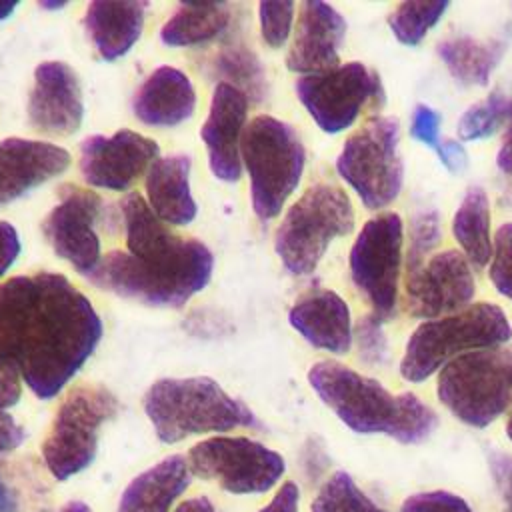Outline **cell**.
<instances>
[{
	"instance_id": "obj_1",
	"label": "cell",
	"mask_w": 512,
	"mask_h": 512,
	"mask_svg": "<svg viewBox=\"0 0 512 512\" xmlns=\"http://www.w3.org/2000/svg\"><path fill=\"white\" fill-rule=\"evenodd\" d=\"M102 332L88 296L62 274L42 270L0 282V368H16L40 400L64 390Z\"/></svg>"
},
{
	"instance_id": "obj_2",
	"label": "cell",
	"mask_w": 512,
	"mask_h": 512,
	"mask_svg": "<svg viewBox=\"0 0 512 512\" xmlns=\"http://www.w3.org/2000/svg\"><path fill=\"white\" fill-rule=\"evenodd\" d=\"M126 250L106 254L90 282L106 292L158 308H182L212 278L214 256L206 244L174 234L138 194L120 204Z\"/></svg>"
},
{
	"instance_id": "obj_3",
	"label": "cell",
	"mask_w": 512,
	"mask_h": 512,
	"mask_svg": "<svg viewBox=\"0 0 512 512\" xmlns=\"http://www.w3.org/2000/svg\"><path fill=\"white\" fill-rule=\"evenodd\" d=\"M308 384L358 434H384L400 444H420L438 426L436 412L416 394H392L376 378L364 376L336 360L312 364Z\"/></svg>"
},
{
	"instance_id": "obj_4",
	"label": "cell",
	"mask_w": 512,
	"mask_h": 512,
	"mask_svg": "<svg viewBox=\"0 0 512 512\" xmlns=\"http://www.w3.org/2000/svg\"><path fill=\"white\" fill-rule=\"evenodd\" d=\"M144 412L160 442L176 444L208 432L260 430L256 414L208 376L160 378L144 394Z\"/></svg>"
},
{
	"instance_id": "obj_5",
	"label": "cell",
	"mask_w": 512,
	"mask_h": 512,
	"mask_svg": "<svg viewBox=\"0 0 512 512\" xmlns=\"http://www.w3.org/2000/svg\"><path fill=\"white\" fill-rule=\"evenodd\" d=\"M510 338L512 326L504 310L492 302H476L456 314L418 324L398 370L404 380L420 384L450 360L474 350L498 348Z\"/></svg>"
},
{
	"instance_id": "obj_6",
	"label": "cell",
	"mask_w": 512,
	"mask_h": 512,
	"mask_svg": "<svg viewBox=\"0 0 512 512\" xmlns=\"http://www.w3.org/2000/svg\"><path fill=\"white\" fill-rule=\"evenodd\" d=\"M240 158L250 178V198L260 220L276 218L298 188L306 150L298 132L268 114L252 118L240 140Z\"/></svg>"
},
{
	"instance_id": "obj_7",
	"label": "cell",
	"mask_w": 512,
	"mask_h": 512,
	"mask_svg": "<svg viewBox=\"0 0 512 512\" xmlns=\"http://www.w3.org/2000/svg\"><path fill=\"white\" fill-rule=\"evenodd\" d=\"M354 230L348 194L334 184H314L288 208L274 236V250L292 276H310L332 240Z\"/></svg>"
},
{
	"instance_id": "obj_8",
	"label": "cell",
	"mask_w": 512,
	"mask_h": 512,
	"mask_svg": "<svg viewBox=\"0 0 512 512\" xmlns=\"http://www.w3.org/2000/svg\"><path fill=\"white\" fill-rule=\"evenodd\" d=\"M438 400L460 422L486 428L512 404V352L474 350L438 372Z\"/></svg>"
},
{
	"instance_id": "obj_9",
	"label": "cell",
	"mask_w": 512,
	"mask_h": 512,
	"mask_svg": "<svg viewBox=\"0 0 512 512\" xmlns=\"http://www.w3.org/2000/svg\"><path fill=\"white\" fill-rule=\"evenodd\" d=\"M336 172L366 210L390 206L404 184L398 120L372 116L350 134L336 158Z\"/></svg>"
},
{
	"instance_id": "obj_10",
	"label": "cell",
	"mask_w": 512,
	"mask_h": 512,
	"mask_svg": "<svg viewBox=\"0 0 512 512\" xmlns=\"http://www.w3.org/2000/svg\"><path fill=\"white\" fill-rule=\"evenodd\" d=\"M118 410V398L98 384L76 386L66 394L42 444L44 464L56 480H68L94 462L100 428Z\"/></svg>"
},
{
	"instance_id": "obj_11",
	"label": "cell",
	"mask_w": 512,
	"mask_h": 512,
	"mask_svg": "<svg viewBox=\"0 0 512 512\" xmlns=\"http://www.w3.org/2000/svg\"><path fill=\"white\" fill-rule=\"evenodd\" d=\"M192 476L214 480L230 494H264L286 472L280 452L246 436H212L188 450Z\"/></svg>"
},
{
	"instance_id": "obj_12",
	"label": "cell",
	"mask_w": 512,
	"mask_h": 512,
	"mask_svg": "<svg viewBox=\"0 0 512 512\" xmlns=\"http://www.w3.org/2000/svg\"><path fill=\"white\" fill-rule=\"evenodd\" d=\"M404 222L396 212H382L360 228L348 256L350 278L382 322L398 304Z\"/></svg>"
},
{
	"instance_id": "obj_13",
	"label": "cell",
	"mask_w": 512,
	"mask_h": 512,
	"mask_svg": "<svg viewBox=\"0 0 512 512\" xmlns=\"http://www.w3.org/2000/svg\"><path fill=\"white\" fill-rule=\"evenodd\" d=\"M300 104L326 134L348 130L370 102H384L380 76L362 62H346L328 72L300 76L294 84Z\"/></svg>"
},
{
	"instance_id": "obj_14",
	"label": "cell",
	"mask_w": 512,
	"mask_h": 512,
	"mask_svg": "<svg viewBox=\"0 0 512 512\" xmlns=\"http://www.w3.org/2000/svg\"><path fill=\"white\" fill-rule=\"evenodd\" d=\"M58 204L46 214L42 234L62 260L78 274L90 278L102 260L98 222L104 218V200L82 186L64 184Z\"/></svg>"
},
{
	"instance_id": "obj_15",
	"label": "cell",
	"mask_w": 512,
	"mask_h": 512,
	"mask_svg": "<svg viewBox=\"0 0 512 512\" xmlns=\"http://www.w3.org/2000/svg\"><path fill=\"white\" fill-rule=\"evenodd\" d=\"M474 272L460 250L432 254L406 278V308L414 318L436 320L472 304Z\"/></svg>"
},
{
	"instance_id": "obj_16",
	"label": "cell",
	"mask_w": 512,
	"mask_h": 512,
	"mask_svg": "<svg viewBox=\"0 0 512 512\" xmlns=\"http://www.w3.org/2000/svg\"><path fill=\"white\" fill-rule=\"evenodd\" d=\"M156 140L134 130L112 136L94 134L80 144V172L86 184L104 190H128L158 158Z\"/></svg>"
},
{
	"instance_id": "obj_17",
	"label": "cell",
	"mask_w": 512,
	"mask_h": 512,
	"mask_svg": "<svg viewBox=\"0 0 512 512\" xmlns=\"http://www.w3.org/2000/svg\"><path fill=\"white\" fill-rule=\"evenodd\" d=\"M28 122L46 136L66 138L80 130L84 96L78 74L66 62H40L28 96Z\"/></svg>"
},
{
	"instance_id": "obj_18",
	"label": "cell",
	"mask_w": 512,
	"mask_h": 512,
	"mask_svg": "<svg viewBox=\"0 0 512 512\" xmlns=\"http://www.w3.org/2000/svg\"><path fill=\"white\" fill-rule=\"evenodd\" d=\"M346 36L344 16L320 0H306L298 6L294 40L286 56L290 72L310 76L340 66V46Z\"/></svg>"
},
{
	"instance_id": "obj_19",
	"label": "cell",
	"mask_w": 512,
	"mask_h": 512,
	"mask_svg": "<svg viewBox=\"0 0 512 512\" xmlns=\"http://www.w3.org/2000/svg\"><path fill=\"white\" fill-rule=\"evenodd\" d=\"M248 96L232 84L218 82L208 118L200 128V138L206 146L210 172L222 182H238L242 176L240 140L246 128Z\"/></svg>"
},
{
	"instance_id": "obj_20",
	"label": "cell",
	"mask_w": 512,
	"mask_h": 512,
	"mask_svg": "<svg viewBox=\"0 0 512 512\" xmlns=\"http://www.w3.org/2000/svg\"><path fill=\"white\" fill-rule=\"evenodd\" d=\"M70 154L52 142L6 138L0 142V208L22 198L40 184L60 176Z\"/></svg>"
},
{
	"instance_id": "obj_21",
	"label": "cell",
	"mask_w": 512,
	"mask_h": 512,
	"mask_svg": "<svg viewBox=\"0 0 512 512\" xmlns=\"http://www.w3.org/2000/svg\"><path fill=\"white\" fill-rule=\"evenodd\" d=\"M290 326L314 348L336 356L350 352L354 332L346 300L328 288L300 296L288 312Z\"/></svg>"
},
{
	"instance_id": "obj_22",
	"label": "cell",
	"mask_w": 512,
	"mask_h": 512,
	"mask_svg": "<svg viewBox=\"0 0 512 512\" xmlns=\"http://www.w3.org/2000/svg\"><path fill=\"white\" fill-rule=\"evenodd\" d=\"M196 90L192 80L174 66L156 68L136 90L134 116L154 128H172L192 116Z\"/></svg>"
},
{
	"instance_id": "obj_23",
	"label": "cell",
	"mask_w": 512,
	"mask_h": 512,
	"mask_svg": "<svg viewBox=\"0 0 512 512\" xmlns=\"http://www.w3.org/2000/svg\"><path fill=\"white\" fill-rule=\"evenodd\" d=\"M190 156L172 154L156 158L146 172L150 210L172 226H186L196 218L198 206L190 192Z\"/></svg>"
},
{
	"instance_id": "obj_24",
	"label": "cell",
	"mask_w": 512,
	"mask_h": 512,
	"mask_svg": "<svg viewBox=\"0 0 512 512\" xmlns=\"http://www.w3.org/2000/svg\"><path fill=\"white\" fill-rule=\"evenodd\" d=\"M146 8L148 2L142 0H94L88 4L84 26L104 60L112 62L130 52L142 34Z\"/></svg>"
},
{
	"instance_id": "obj_25",
	"label": "cell",
	"mask_w": 512,
	"mask_h": 512,
	"mask_svg": "<svg viewBox=\"0 0 512 512\" xmlns=\"http://www.w3.org/2000/svg\"><path fill=\"white\" fill-rule=\"evenodd\" d=\"M190 482L192 472L188 460L182 454L166 456L130 480L118 500L116 512H170Z\"/></svg>"
},
{
	"instance_id": "obj_26",
	"label": "cell",
	"mask_w": 512,
	"mask_h": 512,
	"mask_svg": "<svg viewBox=\"0 0 512 512\" xmlns=\"http://www.w3.org/2000/svg\"><path fill=\"white\" fill-rule=\"evenodd\" d=\"M452 234L464 258L484 268L492 258V218L490 200L482 186H470L452 218Z\"/></svg>"
},
{
	"instance_id": "obj_27",
	"label": "cell",
	"mask_w": 512,
	"mask_h": 512,
	"mask_svg": "<svg viewBox=\"0 0 512 512\" xmlns=\"http://www.w3.org/2000/svg\"><path fill=\"white\" fill-rule=\"evenodd\" d=\"M232 18V6L218 4H182L160 28V40L166 46H198L226 32Z\"/></svg>"
},
{
	"instance_id": "obj_28",
	"label": "cell",
	"mask_w": 512,
	"mask_h": 512,
	"mask_svg": "<svg viewBox=\"0 0 512 512\" xmlns=\"http://www.w3.org/2000/svg\"><path fill=\"white\" fill-rule=\"evenodd\" d=\"M440 60L446 70L462 86H488L494 68L498 66L504 44L502 42H480L472 36H456L442 40L436 46Z\"/></svg>"
},
{
	"instance_id": "obj_29",
	"label": "cell",
	"mask_w": 512,
	"mask_h": 512,
	"mask_svg": "<svg viewBox=\"0 0 512 512\" xmlns=\"http://www.w3.org/2000/svg\"><path fill=\"white\" fill-rule=\"evenodd\" d=\"M512 118V98L494 90L484 100L470 104L458 118L456 134L460 142H476L494 136Z\"/></svg>"
},
{
	"instance_id": "obj_30",
	"label": "cell",
	"mask_w": 512,
	"mask_h": 512,
	"mask_svg": "<svg viewBox=\"0 0 512 512\" xmlns=\"http://www.w3.org/2000/svg\"><path fill=\"white\" fill-rule=\"evenodd\" d=\"M214 68L220 76H224L222 82L232 84L248 98L262 100V96L266 94V74L250 46H224L214 60Z\"/></svg>"
},
{
	"instance_id": "obj_31",
	"label": "cell",
	"mask_w": 512,
	"mask_h": 512,
	"mask_svg": "<svg viewBox=\"0 0 512 512\" xmlns=\"http://www.w3.org/2000/svg\"><path fill=\"white\" fill-rule=\"evenodd\" d=\"M450 2H400L388 16L394 38L404 46H418L426 34L442 20Z\"/></svg>"
},
{
	"instance_id": "obj_32",
	"label": "cell",
	"mask_w": 512,
	"mask_h": 512,
	"mask_svg": "<svg viewBox=\"0 0 512 512\" xmlns=\"http://www.w3.org/2000/svg\"><path fill=\"white\" fill-rule=\"evenodd\" d=\"M310 512H388L380 508L354 478L338 470L318 490L310 504Z\"/></svg>"
},
{
	"instance_id": "obj_33",
	"label": "cell",
	"mask_w": 512,
	"mask_h": 512,
	"mask_svg": "<svg viewBox=\"0 0 512 512\" xmlns=\"http://www.w3.org/2000/svg\"><path fill=\"white\" fill-rule=\"evenodd\" d=\"M410 244H408V272L416 270L420 264H424L440 244L442 230H440V218L438 212L428 210L420 212L412 218L410 224Z\"/></svg>"
},
{
	"instance_id": "obj_34",
	"label": "cell",
	"mask_w": 512,
	"mask_h": 512,
	"mask_svg": "<svg viewBox=\"0 0 512 512\" xmlns=\"http://www.w3.org/2000/svg\"><path fill=\"white\" fill-rule=\"evenodd\" d=\"M294 2H260L258 4V18H260V32L264 42L270 48H282L292 32L294 24Z\"/></svg>"
},
{
	"instance_id": "obj_35",
	"label": "cell",
	"mask_w": 512,
	"mask_h": 512,
	"mask_svg": "<svg viewBox=\"0 0 512 512\" xmlns=\"http://www.w3.org/2000/svg\"><path fill=\"white\" fill-rule=\"evenodd\" d=\"M488 276L492 286L512 302V222H506L496 230Z\"/></svg>"
},
{
	"instance_id": "obj_36",
	"label": "cell",
	"mask_w": 512,
	"mask_h": 512,
	"mask_svg": "<svg viewBox=\"0 0 512 512\" xmlns=\"http://www.w3.org/2000/svg\"><path fill=\"white\" fill-rule=\"evenodd\" d=\"M354 340L358 348V356L366 366L378 368L388 362V340L382 330V320L376 318L372 312L364 316L354 330Z\"/></svg>"
},
{
	"instance_id": "obj_37",
	"label": "cell",
	"mask_w": 512,
	"mask_h": 512,
	"mask_svg": "<svg viewBox=\"0 0 512 512\" xmlns=\"http://www.w3.org/2000/svg\"><path fill=\"white\" fill-rule=\"evenodd\" d=\"M400 512H474L472 506L458 494L448 490L418 492L408 496Z\"/></svg>"
},
{
	"instance_id": "obj_38",
	"label": "cell",
	"mask_w": 512,
	"mask_h": 512,
	"mask_svg": "<svg viewBox=\"0 0 512 512\" xmlns=\"http://www.w3.org/2000/svg\"><path fill=\"white\" fill-rule=\"evenodd\" d=\"M410 136L434 150L438 156L444 144L440 138V114L426 104H416L410 120Z\"/></svg>"
},
{
	"instance_id": "obj_39",
	"label": "cell",
	"mask_w": 512,
	"mask_h": 512,
	"mask_svg": "<svg viewBox=\"0 0 512 512\" xmlns=\"http://www.w3.org/2000/svg\"><path fill=\"white\" fill-rule=\"evenodd\" d=\"M488 466L502 500V512H512V456L506 452H490Z\"/></svg>"
},
{
	"instance_id": "obj_40",
	"label": "cell",
	"mask_w": 512,
	"mask_h": 512,
	"mask_svg": "<svg viewBox=\"0 0 512 512\" xmlns=\"http://www.w3.org/2000/svg\"><path fill=\"white\" fill-rule=\"evenodd\" d=\"M20 238L10 222L0 220V278L12 268L20 254Z\"/></svg>"
},
{
	"instance_id": "obj_41",
	"label": "cell",
	"mask_w": 512,
	"mask_h": 512,
	"mask_svg": "<svg viewBox=\"0 0 512 512\" xmlns=\"http://www.w3.org/2000/svg\"><path fill=\"white\" fill-rule=\"evenodd\" d=\"M22 374L16 368H0V410H8L20 402Z\"/></svg>"
},
{
	"instance_id": "obj_42",
	"label": "cell",
	"mask_w": 512,
	"mask_h": 512,
	"mask_svg": "<svg viewBox=\"0 0 512 512\" xmlns=\"http://www.w3.org/2000/svg\"><path fill=\"white\" fill-rule=\"evenodd\" d=\"M298 504L300 488L296 486V482H284L272 496V500L264 504L258 512H298Z\"/></svg>"
},
{
	"instance_id": "obj_43",
	"label": "cell",
	"mask_w": 512,
	"mask_h": 512,
	"mask_svg": "<svg viewBox=\"0 0 512 512\" xmlns=\"http://www.w3.org/2000/svg\"><path fill=\"white\" fill-rule=\"evenodd\" d=\"M24 438V428L6 410H0V454L16 450Z\"/></svg>"
},
{
	"instance_id": "obj_44",
	"label": "cell",
	"mask_w": 512,
	"mask_h": 512,
	"mask_svg": "<svg viewBox=\"0 0 512 512\" xmlns=\"http://www.w3.org/2000/svg\"><path fill=\"white\" fill-rule=\"evenodd\" d=\"M438 158L450 172H462L468 166V152L458 140H444Z\"/></svg>"
},
{
	"instance_id": "obj_45",
	"label": "cell",
	"mask_w": 512,
	"mask_h": 512,
	"mask_svg": "<svg viewBox=\"0 0 512 512\" xmlns=\"http://www.w3.org/2000/svg\"><path fill=\"white\" fill-rule=\"evenodd\" d=\"M496 166H498L500 174L506 178V182L510 184V190H512V118L506 126L502 146L496 154Z\"/></svg>"
},
{
	"instance_id": "obj_46",
	"label": "cell",
	"mask_w": 512,
	"mask_h": 512,
	"mask_svg": "<svg viewBox=\"0 0 512 512\" xmlns=\"http://www.w3.org/2000/svg\"><path fill=\"white\" fill-rule=\"evenodd\" d=\"M174 512H218L216 506L212 504L210 498L206 496H194V498H186L182 500Z\"/></svg>"
},
{
	"instance_id": "obj_47",
	"label": "cell",
	"mask_w": 512,
	"mask_h": 512,
	"mask_svg": "<svg viewBox=\"0 0 512 512\" xmlns=\"http://www.w3.org/2000/svg\"><path fill=\"white\" fill-rule=\"evenodd\" d=\"M18 508H20V504H18L14 490L4 482V478L0 474V512H18Z\"/></svg>"
},
{
	"instance_id": "obj_48",
	"label": "cell",
	"mask_w": 512,
	"mask_h": 512,
	"mask_svg": "<svg viewBox=\"0 0 512 512\" xmlns=\"http://www.w3.org/2000/svg\"><path fill=\"white\" fill-rule=\"evenodd\" d=\"M16 8H18V2H0V22L10 18Z\"/></svg>"
},
{
	"instance_id": "obj_49",
	"label": "cell",
	"mask_w": 512,
	"mask_h": 512,
	"mask_svg": "<svg viewBox=\"0 0 512 512\" xmlns=\"http://www.w3.org/2000/svg\"><path fill=\"white\" fill-rule=\"evenodd\" d=\"M60 512H92V510L88 508V504L74 500V502H68Z\"/></svg>"
},
{
	"instance_id": "obj_50",
	"label": "cell",
	"mask_w": 512,
	"mask_h": 512,
	"mask_svg": "<svg viewBox=\"0 0 512 512\" xmlns=\"http://www.w3.org/2000/svg\"><path fill=\"white\" fill-rule=\"evenodd\" d=\"M38 6L44 8V10H60V8L66 6V2H40Z\"/></svg>"
},
{
	"instance_id": "obj_51",
	"label": "cell",
	"mask_w": 512,
	"mask_h": 512,
	"mask_svg": "<svg viewBox=\"0 0 512 512\" xmlns=\"http://www.w3.org/2000/svg\"><path fill=\"white\" fill-rule=\"evenodd\" d=\"M506 436H508V440L512 442V404H510V408H508V420H506Z\"/></svg>"
}]
</instances>
